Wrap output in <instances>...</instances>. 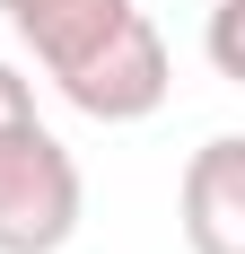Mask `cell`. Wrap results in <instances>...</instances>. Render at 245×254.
<instances>
[{"label": "cell", "mask_w": 245, "mask_h": 254, "mask_svg": "<svg viewBox=\"0 0 245 254\" xmlns=\"http://www.w3.org/2000/svg\"><path fill=\"white\" fill-rule=\"evenodd\" d=\"M79 210H88L79 158L44 123L0 131V254H61L79 237Z\"/></svg>", "instance_id": "7a4b0ae2"}, {"label": "cell", "mask_w": 245, "mask_h": 254, "mask_svg": "<svg viewBox=\"0 0 245 254\" xmlns=\"http://www.w3.org/2000/svg\"><path fill=\"white\" fill-rule=\"evenodd\" d=\"M0 18L88 123H149L175 88L167 35L140 0H0Z\"/></svg>", "instance_id": "6da1fadb"}, {"label": "cell", "mask_w": 245, "mask_h": 254, "mask_svg": "<svg viewBox=\"0 0 245 254\" xmlns=\"http://www.w3.org/2000/svg\"><path fill=\"white\" fill-rule=\"evenodd\" d=\"M175 228H184L193 254H245V140L237 131H210V140L184 158Z\"/></svg>", "instance_id": "3957f363"}, {"label": "cell", "mask_w": 245, "mask_h": 254, "mask_svg": "<svg viewBox=\"0 0 245 254\" xmlns=\"http://www.w3.org/2000/svg\"><path fill=\"white\" fill-rule=\"evenodd\" d=\"M18 123H35V88L18 79V62H0V131H18Z\"/></svg>", "instance_id": "277c9868"}]
</instances>
